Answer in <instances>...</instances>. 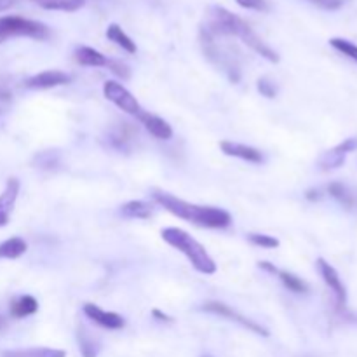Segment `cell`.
I'll list each match as a JSON object with an SVG mask.
<instances>
[{"label":"cell","mask_w":357,"mask_h":357,"mask_svg":"<svg viewBox=\"0 0 357 357\" xmlns=\"http://www.w3.org/2000/svg\"><path fill=\"white\" fill-rule=\"evenodd\" d=\"M206 30L211 31L215 37L218 35H230V37H237L244 42L250 49H253L257 54L265 58L271 63H279V54L265 44L264 38L237 14L230 13V10L223 9V7L215 6L209 9V21L206 23Z\"/></svg>","instance_id":"cell-1"},{"label":"cell","mask_w":357,"mask_h":357,"mask_svg":"<svg viewBox=\"0 0 357 357\" xmlns=\"http://www.w3.org/2000/svg\"><path fill=\"white\" fill-rule=\"evenodd\" d=\"M152 199L159 206H162L166 211L178 218L190 222L194 225L204 227V229H227L232 223V216L229 211L215 206H199L183 199L174 197L173 194H167L162 190H153Z\"/></svg>","instance_id":"cell-2"},{"label":"cell","mask_w":357,"mask_h":357,"mask_svg":"<svg viewBox=\"0 0 357 357\" xmlns=\"http://www.w3.org/2000/svg\"><path fill=\"white\" fill-rule=\"evenodd\" d=\"M162 239L169 244L171 248L180 251L181 255L187 257L192 267L204 275H211L216 272V264L211 258V255L206 251V248L199 243L197 239L190 236L187 230L178 229V227H167L160 232Z\"/></svg>","instance_id":"cell-3"},{"label":"cell","mask_w":357,"mask_h":357,"mask_svg":"<svg viewBox=\"0 0 357 357\" xmlns=\"http://www.w3.org/2000/svg\"><path fill=\"white\" fill-rule=\"evenodd\" d=\"M51 35L49 28L38 21L26 20L20 16L0 17V42L9 37H30L37 40H44Z\"/></svg>","instance_id":"cell-4"},{"label":"cell","mask_w":357,"mask_h":357,"mask_svg":"<svg viewBox=\"0 0 357 357\" xmlns=\"http://www.w3.org/2000/svg\"><path fill=\"white\" fill-rule=\"evenodd\" d=\"M103 94L108 101H112L115 107H119L122 112H126V114L138 117V115L143 112L139 101L136 100V98L132 96V94L129 93L121 82L107 80V82L103 84Z\"/></svg>","instance_id":"cell-5"},{"label":"cell","mask_w":357,"mask_h":357,"mask_svg":"<svg viewBox=\"0 0 357 357\" xmlns=\"http://www.w3.org/2000/svg\"><path fill=\"white\" fill-rule=\"evenodd\" d=\"M202 310H204V312H209V314H215V316L225 317V319H229V321H234V323L241 324V326L246 328V330L251 331V333H257V335H260V337H268L267 328H264L261 324L255 323L253 319H248V317H244L243 314H239L237 310L230 309V307L225 305V303L206 302L204 305H202Z\"/></svg>","instance_id":"cell-6"},{"label":"cell","mask_w":357,"mask_h":357,"mask_svg":"<svg viewBox=\"0 0 357 357\" xmlns=\"http://www.w3.org/2000/svg\"><path fill=\"white\" fill-rule=\"evenodd\" d=\"M317 268H319V274L321 278H323V281L326 282L328 288L333 291L335 300H337V307L338 309H344L345 303H347V289H345L338 272L335 271L324 258H319V260H317Z\"/></svg>","instance_id":"cell-7"},{"label":"cell","mask_w":357,"mask_h":357,"mask_svg":"<svg viewBox=\"0 0 357 357\" xmlns=\"http://www.w3.org/2000/svg\"><path fill=\"white\" fill-rule=\"evenodd\" d=\"M357 150V138H347L345 142H342L340 145L333 146L331 150H328L319 160V166L323 171H331L337 169V167L344 166L345 159L351 152Z\"/></svg>","instance_id":"cell-8"},{"label":"cell","mask_w":357,"mask_h":357,"mask_svg":"<svg viewBox=\"0 0 357 357\" xmlns=\"http://www.w3.org/2000/svg\"><path fill=\"white\" fill-rule=\"evenodd\" d=\"M70 80H72V77L68 73L59 72V70H45V72H40L26 79L24 87H28V89H51V87L70 84Z\"/></svg>","instance_id":"cell-9"},{"label":"cell","mask_w":357,"mask_h":357,"mask_svg":"<svg viewBox=\"0 0 357 357\" xmlns=\"http://www.w3.org/2000/svg\"><path fill=\"white\" fill-rule=\"evenodd\" d=\"M84 314H86L91 321L100 324L101 328H107V330H122V328L126 326L124 317L119 316L117 312L103 310L101 307L94 305V303H86V305H84Z\"/></svg>","instance_id":"cell-10"},{"label":"cell","mask_w":357,"mask_h":357,"mask_svg":"<svg viewBox=\"0 0 357 357\" xmlns=\"http://www.w3.org/2000/svg\"><path fill=\"white\" fill-rule=\"evenodd\" d=\"M220 149L225 155L229 157H236V159L246 160V162H253V164H261L264 162V153L260 152L255 146H248L243 145V143H234V142H222L220 143Z\"/></svg>","instance_id":"cell-11"},{"label":"cell","mask_w":357,"mask_h":357,"mask_svg":"<svg viewBox=\"0 0 357 357\" xmlns=\"http://www.w3.org/2000/svg\"><path fill=\"white\" fill-rule=\"evenodd\" d=\"M138 135V131H136L132 126H129V122H122L121 126H115L114 129H110V132H108V145L112 146V149L119 150V152H126L128 153L129 150H131V143H132V138Z\"/></svg>","instance_id":"cell-12"},{"label":"cell","mask_w":357,"mask_h":357,"mask_svg":"<svg viewBox=\"0 0 357 357\" xmlns=\"http://www.w3.org/2000/svg\"><path fill=\"white\" fill-rule=\"evenodd\" d=\"M20 187L21 185L16 178H9L6 183V188L0 194V227H6L9 223V216L13 213L14 204H16Z\"/></svg>","instance_id":"cell-13"},{"label":"cell","mask_w":357,"mask_h":357,"mask_svg":"<svg viewBox=\"0 0 357 357\" xmlns=\"http://www.w3.org/2000/svg\"><path fill=\"white\" fill-rule=\"evenodd\" d=\"M138 119L143 124V128H145L153 138L164 139V142L173 138V128H171L164 119L157 117V115L153 114H149V112H142V114L138 115Z\"/></svg>","instance_id":"cell-14"},{"label":"cell","mask_w":357,"mask_h":357,"mask_svg":"<svg viewBox=\"0 0 357 357\" xmlns=\"http://www.w3.org/2000/svg\"><path fill=\"white\" fill-rule=\"evenodd\" d=\"M328 192L333 199H337L344 208L356 209L357 208V190L354 187L342 183V181H333L328 185Z\"/></svg>","instance_id":"cell-15"},{"label":"cell","mask_w":357,"mask_h":357,"mask_svg":"<svg viewBox=\"0 0 357 357\" xmlns=\"http://www.w3.org/2000/svg\"><path fill=\"white\" fill-rule=\"evenodd\" d=\"M121 215L129 220H149L153 215V206L146 201H129L121 206Z\"/></svg>","instance_id":"cell-16"},{"label":"cell","mask_w":357,"mask_h":357,"mask_svg":"<svg viewBox=\"0 0 357 357\" xmlns=\"http://www.w3.org/2000/svg\"><path fill=\"white\" fill-rule=\"evenodd\" d=\"M75 59L77 63H80L82 66H93V68L107 66L108 63L107 56L101 54L96 49L87 47V45H80V47L75 49Z\"/></svg>","instance_id":"cell-17"},{"label":"cell","mask_w":357,"mask_h":357,"mask_svg":"<svg viewBox=\"0 0 357 357\" xmlns=\"http://www.w3.org/2000/svg\"><path fill=\"white\" fill-rule=\"evenodd\" d=\"M2 357H66V352L61 349L51 347H30L17 349V351L2 352Z\"/></svg>","instance_id":"cell-18"},{"label":"cell","mask_w":357,"mask_h":357,"mask_svg":"<svg viewBox=\"0 0 357 357\" xmlns=\"http://www.w3.org/2000/svg\"><path fill=\"white\" fill-rule=\"evenodd\" d=\"M38 310V302L30 295L20 296L10 303V316L16 319H23V317L33 316Z\"/></svg>","instance_id":"cell-19"},{"label":"cell","mask_w":357,"mask_h":357,"mask_svg":"<svg viewBox=\"0 0 357 357\" xmlns=\"http://www.w3.org/2000/svg\"><path fill=\"white\" fill-rule=\"evenodd\" d=\"M107 38L108 40H112L114 44H117L119 47L124 49L126 52H129V54H135L136 52V44L135 40H132L131 37H129L128 33H126L124 30H122L119 24H110V26L107 28Z\"/></svg>","instance_id":"cell-20"},{"label":"cell","mask_w":357,"mask_h":357,"mask_svg":"<svg viewBox=\"0 0 357 357\" xmlns=\"http://www.w3.org/2000/svg\"><path fill=\"white\" fill-rule=\"evenodd\" d=\"M28 244L21 237H10V239L0 243V258L6 260H16L21 255L26 253Z\"/></svg>","instance_id":"cell-21"},{"label":"cell","mask_w":357,"mask_h":357,"mask_svg":"<svg viewBox=\"0 0 357 357\" xmlns=\"http://www.w3.org/2000/svg\"><path fill=\"white\" fill-rule=\"evenodd\" d=\"M31 2L38 3L42 9L73 13V10H79L86 3V0H31Z\"/></svg>","instance_id":"cell-22"},{"label":"cell","mask_w":357,"mask_h":357,"mask_svg":"<svg viewBox=\"0 0 357 357\" xmlns=\"http://www.w3.org/2000/svg\"><path fill=\"white\" fill-rule=\"evenodd\" d=\"M279 279L284 284L286 289H289L291 293H296V295H303V293H309V284L305 281L298 278V275L291 274L288 271H279L278 272Z\"/></svg>","instance_id":"cell-23"},{"label":"cell","mask_w":357,"mask_h":357,"mask_svg":"<svg viewBox=\"0 0 357 357\" xmlns=\"http://www.w3.org/2000/svg\"><path fill=\"white\" fill-rule=\"evenodd\" d=\"M79 349L82 357H96L98 351H100L96 342H94L84 330L79 331Z\"/></svg>","instance_id":"cell-24"},{"label":"cell","mask_w":357,"mask_h":357,"mask_svg":"<svg viewBox=\"0 0 357 357\" xmlns=\"http://www.w3.org/2000/svg\"><path fill=\"white\" fill-rule=\"evenodd\" d=\"M250 243L253 246L264 248V250H274V248H279V239H275L274 236H267V234H250L248 236Z\"/></svg>","instance_id":"cell-25"},{"label":"cell","mask_w":357,"mask_h":357,"mask_svg":"<svg viewBox=\"0 0 357 357\" xmlns=\"http://www.w3.org/2000/svg\"><path fill=\"white\" fill-rule=\"evenodd\" d=\"M330 44H331V47H335L337 51H340L342 54H345L347 58L354 59V61L357 63V45L352 44L351 40H345V38L335 37V38H331Z\"/></svg>","instance_id":"cell-26"},{"label":"cell","mask_w":357,"mask_h":357,"mask_svg":"<svg viewBox=\"0 0 357 357\" xmlns=\"http://www.w3.org/2000/svg\"><path fill=\"white\" fill-rule=\"evenodd\" d=\"M107 68L122 80H128L129 77H131V70H129V66L126 65V63L119 61V59H108Z\"/></svg>","instance_id":"cell-27"},{"label":"cell","mask_w":357,"mask_h":357,"mask_svg":"<svg viewBox=\"0 0 357 357\" xmlns=\"http://www.w3.org/2000/svg\"><path fill=\"white\" fill-rule=\"evenodd\" d=\"M257 87H258V91H260L261 96L271 98V100L272 98L278 96V86H275L271 79H267V77H264V79H258Z\"/></svg>","instance_id":"cell-28"},{"label":"cell","mask_w":357,"mask_h":357,"mask_svg":"<svg viewBox=\"0 0 357 357\" xmlns=\"http://www.w3.org/2000/svg\"><path fill=\"white\" fill-rule=\"evenodd\" d=\"M241 7L244 9H253V10H268V3L265 0H236Z\"/></svg>","instance_id":"cell-29"},{"label":"cell","mask_w":357,"mask_h":357,"mask_svg":"<svg viewBox=\"0 0 357 357\" xmlns=\"http://www.w3.org/2000/svg\"><path fill=\"white\" fill-rule=\"evenodd\" d=\"M309 2L314 3V6L321 7V9L324 10H337L340 9L344 0H309Z\"/></svg>","instance_id":"cell-30"},{"label":"cell","mask_w":357,"mask_h":357,"mask_svg":"<svg viewBox=\"0 0 357 357\" xmlns=\"http://www.w3.org/2000/svg\"><path fill=\"white\" fill-rule=\"evenodd\" d=\"M258 267H260L261 271L271 272V274H274V275H278V272H279V268L275 267V265H272L271 261H260V264H258Z\"/></svg>","instance_id":"cell-31"},{"label":"cell","mask_w":357,"mask_h":357,"mask_svg":"<svg viewBox=\"0 0 357 357\" xmlns=\"http://www.w3.org/2000/svg\"><path fill=\"white\" fill-rule=\"evenodd\" d=\"M152 316L157 317L159 321H162V323H173V317H169L167 314H162L160 310H157V309L152 310Z\"/></svg>","instance_id":"cell-32"},{"label":"cell","mask_w":357,"mask_h":357,"mask_svg":"<svg viewBox=\"0 0 357 357\" xmlns=\"http://www.w3.org/2000/svg\"><path fill=\"white\" fill-rule=\"evenodd\" d=\"M17 0H0V10H7L16 3Z\"/></svg>","instance_id":"cell-33"},{"label":"cell","mask_w":357,"mask_h":357,"mask_svg":"<svg viewBox=\"0 0 357 357\" xmlns=\"http://www.w3.org/2000/svg\"><path fill=\"white\" fill-rule=\"evenodd\" d=\"M3 326H6V321H3V317L2 316H0V330H2V328Z\"/></svg>","instance_id":"cell-34"}]
</instances>
